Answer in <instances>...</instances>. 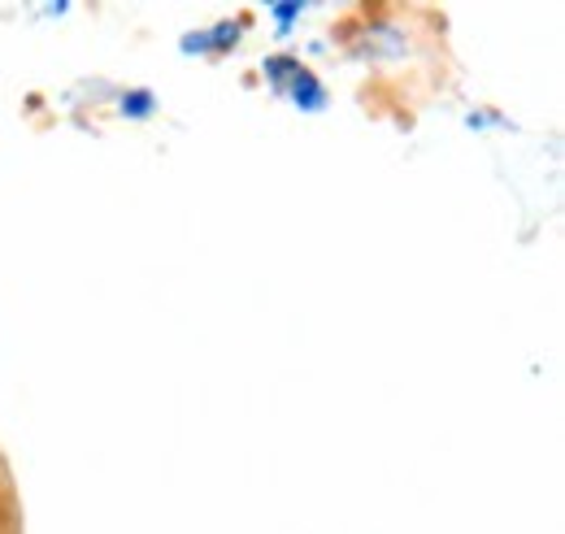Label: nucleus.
<instances>
[{
	"instance_id": "nucleus-1",
	"label": "nucleus",
	"mask_w": 565,
	"mask_h": 534,
	"mask_svg": "<svg viewBox=\"0 0 565 534\" xmlns=\"http://www.w3.org/2000/svg\"><path fill=\"white\" fill-rule=\"evenodd\" d=\"M262 74L275 83V92H282L296 109H305V114L327 109V87L318 83L313 70L300 66L296 57H266V62H262Z\"/></svg>"
},
{
	"instance_id": "nucleus-2",
	"label": "nucleus",
	"mask_w": 565,
	"mask_h": 534,
	"mask_svg": "<svg viewBox=\"0 0 565 534\" xmlns=\"http://www.w3.org/2000/svg\"><path fill=\"white\" fill-rule=\"evenodd\" d=\"M239 35H244L239 22H217L213 31H205V49H210V53H226V49L239 44Z\"/></svg>"
},
{
	"instance_id": "nucleus-3",
	"label": "nucleus",
	"mask_w": 565,
	"mask_h": 534,
	"mask_svg": "<svg viewBox=\"0 0 565 534\" xmlns=\"http://www.w3.org/2000/svg\"><path fill=\"white\" fill-rule=\"evenodd\" d=\"M152 105H157V100H152V92H127V96H122V100H118V109H122V118H148V114H152Z\"/></svg>"
},
{
	"instance_id": "nucleus-4",
	"label": "nucleus",
	"mask_w": 565,
	"mask_h": 534,
	"mask_svg": "<svg viewBox=\"0 0 565 534\" xmlns=\"http://www.w3.org/2000/svg\"><path fill=\"white\" fill-rule=\"evenodd\" d=\"M270 13H275V22H279L275 31H282V35H287V31H291V22L300 18V4H275Z\"/></svg>"
}]
</instances>
